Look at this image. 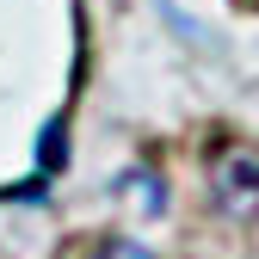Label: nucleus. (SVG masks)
Segmentation results:
<instances>
[{"mask_svg": "<svg viewBox=\"0 0 259 259\" xmlns=\"http://www.w3.org/2000/svg\"><path fill=\"white\" fill-rule=\"evenodd\" d=\"M210 198L229 222H259V142H229L210 160Z\"/></svg>", "mask_w": 259, "mask_h": 259, "instance_id": "obj_1", "label": "nucleus"}, {"mask_svg": "<svg viewBox=\"0 0 259 259\" xmlns=\"http://www.w3.org/2000/svg\"><path fill=\"white\" fill-rule=\"evenodd\" d=\"M117 198L130 210H142V216H160V210H167V179H160L154 167H136V173L117 179Z\"/></svg>", "mask_w": 259, "mask_h": 259, "instance_id": "obj_2", "label": "nucleus"}, {"mask_svg": "<svg viewBox=\"0 0 259 259\" xmlns=\"http://www.w3.org/2000/svg\"><path fill=\"white\" fill-rule=\"evenodd\" d=\"M93 259H154L142 241H130V235H111V241H99V253Z\"/></svg>", "mask_w": 259, "mask_h": 259, "instance_id": "obj_3", "label": "nucleus"}]
</instances>
